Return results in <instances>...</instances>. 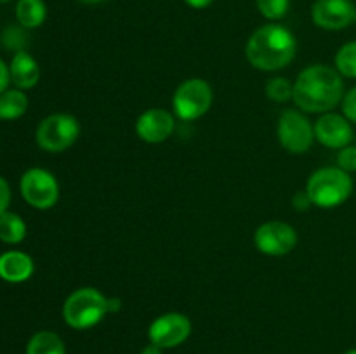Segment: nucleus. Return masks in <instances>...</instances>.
<instances>
[{
	"label": "nucleus",
	"mask_w": 356,
	"mask_h": 354,
	"mask_svg": "<svg viewBox=\"0 0 356 354\" xmlns=\"http://www.w3.org/2000/svg\"><path fill=\"white\" fill-rule=\"evenodd\" d=\"M344 97L343 76L327 65H312L294 82L292 101L305 113H329Z\"/></svg>",
	"instance_id": "obj_1"
},
{
	"label": "nucleus",
	"mask_w": 356,
	"mask_h": 354,
	"mask_svg": "<svg viewBox=\"0 0 356 354\" xmlns=\"http://www.w3.org/2000/svg\"><path fill=\"white\" fill-rule=\"evenodd\" d=\"M298 52V42L291 30L280 24H264L250 35L245 58L259 71H278L291 65Z\"/></svg>",
	"instance_id": "obj_2"
},
{
	"label": "nucleus",
	"mask_w": 356,
	"mask_h": 354,
	"mask_svg": "<svg viewBox=\"0 0 356 354\" xmlns=\"http://www.w3.org/2000/svg\"><path fill=\"white\" fill-rule=\"evenodd\" d=\"M306 193L315 207L336 208L353 193V179L339 167H322L309 176Z\"/></svg>",
	"instance_id": "obj_3"
},
{
	"label": "nucleus",
	"mask_w": 356,
	"mask_h": 354,
	"mask_svg": "<svg viewBox=\"0 0 356 354\" xmlns=\"http://www.w3.org/2000/svg\"><path fill=\"white\" fill-rule=\"evenodd\" d=\"M110 312L108 297L94 287L76 288L63 304V319L75 330H89Z\"/></svg>",
	"instance_id": "obj_4"
},
{
	"label": "nucleus",
	"mask_w": 356,
	"mask_h": 354,
	"mask_svg": "<svg viewBox=\"0 0 356 354\" xmlns=\"http://www.w3.org/2000/svg\"><path fill=\"white\" fill-rule=\"evenodd\" d=\"M80 135V124L73 115L54 113L38 124L37 144L47 153H63L72 148Z\"/></svg>",
	"instance_id": "obj_5"
},
{
	"label": "nucleus",
	"mask_w": 356,
	"mask_h": 354,
	"mask_svg": "<svg viewBox=\"0 0 356 354\" xmlns=\"http://www.w3.org/2000/svg\"><path fill=\"white\" fill-rule=\"evenodd\" d=\"M212 99V87L204 78H188L174 92V115L184 121L198 120L211 110Z\"/></svg>",
	"instance_id": "obj_6"
},
{
	"label": "nucleus",
	"mask_w": 356,
	"mask_h": 354,
	"mask_svg": "<svg viewBox=\"0 0 356 354\" xmlns=\"http://www.w3.org/2000/svg\"><path fill=\"white\" fill-rule=\"evenodd\" d=\"M277 137L282 148L292 155L309 151L315 142V127L298 110H285L277 124Z\"/></svg>",
	"instance_id": "obj_7"
},
{
	"label": "nucleus",
	"mask_w": 356,
	"mask_h": 354,
	"mask_svg": "<svg viewBox=\"0 0 356 354\" xmlns=\"http://www.w3.org/2000/svg\"><path fill=\"white\" fill-rule=\"evenodd\" d=\"M19 189L24 201L37 210H49L59 200L58 179L45 169L26 170L21 177Z\"/></svg>",
	"instance_id": "obj_8"
},
{
	"label": "nucleus",
	"mask_w": 356,
	"mask_h": 354,
	"mask_svg": "<svg viewBox=\"0 0 356 354\" xmlns=\"http://www.w3.org/2000/svg\"><path fill=\"white\" fill-rule=\"evenodd\" d=\"M254 245L264 255H287L298 245V233L284 221H268L254 233Z\"/></svg>",
	"instance_id": "obj_9"
},
{
	"label": "nucleus",
	"mask_w": 356,
	"mask_h": 354,
	"mask_svg": "<svg viewBox=\"0 0 356 354\" xmlns=\"http://www.w3.org/2000/svg\"><path fill=\"white\" fill-rule=\"evenodd\" d=\"M191 335V321L183 312H165L159 316L148 328L149 342L162 349L181 346Z\"/></svg>",
	"instance_id": "obj_10"
},
{
	"label": "nucleus",
	"mask_w": 356,
	"mask_h": 354,
	"mask_svg": "<svg viewBox=\"0 0 356 354\" xmlns=\"http://www.w3.org/2000/svg\"><path fill=\"white\" fill-rule=\"evenodd\" d=\"M356 7L351 0H316L312 7V19L322 30H344L355 21Z\"/></svg>",
	"instance_id": "obj_11"
},
{
	"label": "nucleus",
	"mask_w": 356,
	"mask_h": 354,
	"mask_svg": "<svg viewBox=\"0 0 356 354\" xmlns=\"http://www.w3.org/2000/svg\"><path fill=\"white\" fill-rule=\"evenodd\" d=\"M176 118L162 108H149L143 111L136 120V134L148 144H160L172 135Z\"/></svg>",
	"instance_id": "obj_12"
},
{
	"label": "nucleus",
	"mask_w": 356,
	"mask_h": 354,
	"mask_svg": "<svg viewBox=\"0 0 356 354\" xmlns=\"http://www.w3.org/2000/svg\"><path fill=\"white\" fill-rule=\"evenodd\" d=\"M315 139L322 146L330 149H343L353 141V128L350 120L343 115L323 113L315 121Z\"/></svg>",
	"instance_id": "obj_13"
},
{
	"label": "nucleus",
	"mask_w": 356,
	"mask_h": 354,
	"mask_svg": "<svg viewBox=\"0 0 356 354\" xmlns=\"http://www.w3.org/2000/svg\"><path fill=\"white\" fill-rule=\"evenodd\" d=\"M35 271L33 259L19 250H10L0 255V278L9 283H23Z\"/></svg>",
	"instance_id": "obj_14"
},
{
	"label": "nucleus",
	"mask_w": 356,
	"mask_h": 354,
	"mask_svg": "<svg viewBox=\"0 0 356 354\" xmlns=\"http://www.w3.org/2000/svg\"><path fill=\"white\" fill-rule=\"evenodd\" d=\"M10 82L19 90L33 89L40 80V68L38 62L28 54L26 51L16 52L9 65Z\"/></svg>",
	"instance_id": "obj_15"
},
{
	"label": "nucleus",
	"mask_w": 356,
	"mask_h": 354,
	"mask_svg": "<svg viewBox=\"0 0 356 354\" xmlns=\"http://www.w3.org/2000/svg\"><path fill=\"white\" fill-rule=\"evenodd\" d=\"M47 7L44 0H19L16 6L17 23L23 28H38L45 21Z\"/></svg>",
	"instance_id": "obj_16"
},
{
	"label": "nucleus",
	"mask_w": 356,
	"mask_h": 354,
	"mask_svg": "<svg viewBox=\"0 0 356 354\" xmlns=\"http://www.w3.org/2000/svg\"><path fill=\"white\" fill-rule=\"evenodd\" d=\"M28 110V97L19 89H10L0 94V120H16Z\"/></svg>",
	"instance_id": "obj_17"
},
{
	"label": "nucleus",
	"mask_w": 356,
	"mask_h": 354,
	"mask_svg": "<svg viewBox=\"0 0 356 354\" xmlns=\"http://www.w3.org/2000/svg\"><path fill=\"white\" fill-rule=\"evenodd\" d=\"M26 354H66V347L58 333L44 330L31 337L26 346Z\"/></svg>",
	"instance_id": "obj_18"
},
{
	"label": "nucleus",
	"mask_w": 356,
	"mask_h": 354,
	"mask_svg": "<svg viewBox=\"0 0 356 354\" xmlns=\"http://www.w3.org/2000/svg\"><path fill=\"white\" fill-rule=\"evenodd\" d=\"M26 236V224L21 219V215L14 212H3L0 215V239L9 245L21 243Z\"/></svg>",
	"instance_id": "obj_19"
},
{
	"label": "nucleus",
	"mask_w": 356,
	"mask_h": 354,
	"mask_svg": "<svg viewBox=\"0 0 356 354\" xmlns=\"http://www.w3.org/2000/svg\"><path fill=\"white\" fill-rule=\"evenodd\" d=\"M336 69L341 73V76L348 78H356V42H348L337 51Z\"/></svg>",
	"instance_id": "obj_20"
},
{
	"label": "nucleus",
	"mask_w": 356,
	"mask_h": 354,
	"mask_svg": "<svg viewBox=\"0 0 356 354\" xmlns=\"http://www.w3.org/2000/svg\"><path fill=\"white\" fill-rule=\"evenodd\" d=\"M266 96L273 103H287L294 96V83H291L284 76L270 78L266 83Z\"/></svg>",
	"instance_id": "obj_21"
},
{
	"label": "nucleus",
	"mask_w": 356,
	"mask_h": 354,
	"mask_svg": "<svg viewBox=\"0 0 356 354\" xmlns=\"http://www.w3.org/2000/svg\"><path fill=\"white\" fill-rule=\"evenodd\" d=\"M257 9L266 19L278 21L285 17L291 7V0H256Z\"/></svg>",
	"instance_id": "obj_22"
},
{
	"label": "nucleus",
	"mask_w": 356,
	"mask_h": 354,
	"mask_svg": "<svg viewBox=\"0 0 356 354\" xmlns=\"http://www.w3.org/2000/svg\"><path fill=\"white\" fill-rule=\"evenodd\" d=\"M2 45L9 51L21 52L26 47V35L21 28L9 26L2 31Z\"/></svg>",
	"instance_id": "obj_23"
},
{
	"label": "nucleus",
	"mask_w": 356,
	"mask_h": 354,
	"mask_svg": "<svg viewBox=\"0 0 356 354\" xmlns=\"http://www.w3.org/2000/svg\"><path fill=\"white\" fill-rule=\"evenodd\" d=\"M337 167L344 172H356V146H346L337 153Z\"/></svg>",
	"instance_id": "obj_24"
},
{
	"label": "nucleus",
	"mask_w": 356,
	"mask_h": 354,
	"mask_svg": "<svg viewBox=\"0 0 356 354\" xmlns=\"http://www.w3.org/2000/svg\"><path fill=\"white\" fill-rule=\"evenodd\" d=\"M341 104H343L344 117L350 121H353V124H356V87H353V89L348 90V92L344 94Z\"/></svg>",
	"instance_id": "obj_25"
},
{
	"label": "nucleus",
	"mask_w": 356,
	"mask_h": 354,
	"mask_svg": "<svg viewBox=\"0 0 356 354\" xmlns=\"http://www.w3.org/2000/svg\"><path fill=\"white\" fill-rule=\"evenodd\" d=\"M10 203V187L7 180L0 176V215L7 212V207Z\"/></svg>",
	"instance_id": "obj_26"
},
{
	"label": "nucleus",
	"mask_w": 356,
	"mask_h": 354,
	"mask_svg": "<svg viewBox=\"0 0 356 354\" xmlns=\"http://www.w3.org/2000/svg\"><path fill=\"white\" fill-rule=\"evenodd\" d=\"M292 203H294L296 210H299V212L308 210V208L313 205L312 200H309L308 193H306V189L305 191H299V193H296L294 198H292Z\"/></svg>",
	"instance_id": "obj_27"
},
{
	"label": "nucleus",
	"mask_w": 356,
	"mask_h": 354,
	"mask_svg": "<svg viewBox=\"0 0 356 354\" xmlns=\"http://www.w3.org/2000/svg\"><path fill=\"white\" fill-rule=\"evenodd\" d=\"M10 83V71H9V66L0 59V94L6 92L7 85Z\"/></svg>",
	"instance_id": "obj_28"
},
{
	"label": "nucleus",
	"mask_w": 356,
	"mask_h": 354,
	"mask_svg": "<svg viewBox=\"0 0 356 354\" xmlns=\"http://www.w3.org/2000/svg\"><path fill=\"white\" fill-rule=\"evenodd\" d=\"M212 2H214V0H184V3L193 7V9H205V7L211 6Z\"/></svg>",
	"instance_id": "obj_29"
},
{
	"label": "nucleus",
	"mask_w": 356,
	"mask_h": 354,
	"mask_svg": "<svg viewBox=\"0 0 356 354\" xmlns=\"http://www.w3.org/2000/svg\"><path fill=\"white\" fill-rule=\"evenodd\" d=\"M122 305H124V302L118 297H108V309H110V312H118Z\"/></svg>",
	"instance_id": "obj_30"
},
{
	"label": "nucleus",
	"mask_w": 356,
	"mask_h": 354,
	"mask_svg": "<svg viewBox=\"0 0 356 354\" xmlns=\"http://www.w3.org/2000/svg\"><path fill=\"white\" fill-rule=\"evenodd\" d=\"M162 351H163L162 347H159V346H155V344L149 342L148 346L141 351V354H162Z\"/></svg>",
	"instance_id": "obj_31"
},
{
	"label": "nucleus",
	"mask_w": 356,
	"mask_h": 354,
	"mask_svg": "<svg viewBox=\"0 0 356 354\" xmlns=\"http://www.w3.org/2000/svg\"><path fill=\"white\" fill-rule=\"evenodd\" d=\"M79 2H82V3H87V6H92V3H99V2H104V0H79Z\"/></svg>",
	"instance_id": "obj_32"
},
{
	"label": "nucleus",
	"mask_w": 356,
	"mask_h": 354,
	"mask_svg": "<svg viewBox=\"0 0 356 354\" xmlns=\"http://www.w3.org/2000/svg\"><path fill=\"white\" fill-rule=\"evenodd\" d=\"M344 354H356V349H351V351H346Z\"/></svg>",
	"instance_id": "obj_33"
},
{
	"label": "nucleus",
	"mask_w": 356,
	"mask_h": 354,
	"mask_svg": "<svg viewBox=\"0 0 356 354\" xmlns=\"http://www.w3.org/2000/svg\"><path fill=\"white\" fill-rule=\"evenodd\" d=\"M0 2H10V0H0Z\"/></svg>",
	"instance_id": "obj_34"
},
{
	"label": "nucleus",
	"mask_w": 356,
	"mask_h": 354,
	"mask_svg": "<svg viewBox=\"0 0 356 354\" xmlns=\"http://www.w3.org/2000/svg\"><path fill=\"white\" fill-rule=\"evenodd\" d=\"M355 23H356V16H355Z\"/></svg>",
	"instance_id": "obj_35"
}]
</instances>
